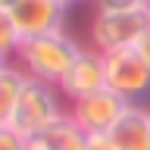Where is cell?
Instances as JSON below:
<instances>
[{"instance_id":"1","label":"cell","mask_w":150,"mask_h":150,"mask_svg":"<svg viewBox=\"0 0 150 150\" xmlns=\"http://www.w3.org/2000/svg\"><path fill=\"white\" fill-rule=\"evenodd\" d=\"M81 53V44L69 38L66 31H50V35H38V38H25L19 44L16 63L19 69L31 78H41V81L59 84L69 66L75 63V56Z\"/></svg>"},{"instance_id":"2","label":"cell","mask_w":150,"mask_h":150,"mask_svg":"<svg viewBox=\"0 0 150 150\" xmlns=\"http://www.w3.org/2000/svg\"><path fill=\"white\" fill-rule=\"evenodd\" d=\"M150 25V3H131L119 9H97L91 19V44L100 53H116L134 47Z\"/></svg>"},{"instance_id":"3","label":"cell","mask_w":150,"mask_h":150,"mask_svg":"<svg viewBox=\"0 0 150 150\" xmlns=\"http://www.w3.org/2000/svg\"><path fill=\"white\" fill-rule=\"evenodd\" d=\"M59 116H63V110H59V91H56V84L25 75V84H22V94H19V103L13 110L9 125L19 134L28 138V134H38L41 128H47Z\"/></svg>"},{"instance_id":"4","label":"cell","mask_w":150,"mask_h":150,"mask_svg":"<svg viewBox=\"0 0 150 150\" xmlns=\"http://www.w3.org/2000/svg\"><path fill=\"white\" fill-rule=\"evenodd\" d=\"M103 66H106V88L119 94L125 103H138L150 94V66L131 47L103 53Z\"/></svg>"},{"instance_id":"5","label":"cell","mask_w":150,"mask_h":150,"mask_svg":"<svg viewBox=\"0 0 150 150\" xmlns=\"http://www.w3.org/2000/svg\"><path fill=\"white\" fill-rule=\"evenodd\" d=\"M103 88H106V66H103V53L94 50V47H81V53L75 56L69 72L56 84V91L63 94L69 103L81 100L88 94H97Z\"/></svg>"},{"instance_id":"6","label":"cell","mask_w":150,"mask_h":150,"mask_svg":"<svg viewBox=\"0 0 150 150\" xmlns=\"http://www.w3.org/2000/svg\"><path fill=\"white\" fill-rule=\"evenodd\" d=\"M125 106H128V103L122 100L119 94H112L110 88H103V91H97V94H88L81 100L69 103V116H72L88 134H106V131L116 125V119L125 112Z\"/></svg>"},{"instance_id":"7","label":"cell","mask_w":150,"mask_h":150,"mask_svg":"<svg viewBox=\"0 0 150 150\" xmlns=\"http://www.w3.org/2000/svg\"><path fill=\"white\" fill-rule=\"evenodd\" d=\"M13 25H16L19 38H38V35H50V31H63L66 25V13L69 9L56 0H19L13 9H6Z\"/></svg>"},{"instance_id":"8","label":"cell","mask_w":150,"mask_h":150,"mask_svg":"<svg viewBox=\"0 0 150 150\" xmlns=\"http://www.w3.org/2000/svg\"><path fill=\"white\" fill-rule=\"evenodd\" d=\"M84 144H88V131L69 112H63L59 119H53L38 134H28L25 138V150H84Z\"/></svg>"},{"instance_id":"9","label":"cell","mask_w":150,"mask_h":150,"mask_svg":"<svg viewBox=\"0 0 150 150\" xmlns=\"http://www.w3.org/2000/svg\"><path fill=\"white\" fill-rule=\"evenodd\" d=\"M112 150H150V112L128 103L116 125L106 131Z\"/></svg>"},{"instance_id":"10","label":"cell","mask_w":150,"mask_h":150,"mask_svg":"<svg viewBox=\"0 0 150 150\" xmlns=\"http://www.w3.org/2000/svg\"><path fill=\"white\" fill-rule=\"evenodd\" d=\"M22 84H25V72L19 66L6 63L0 69V125H9L13 110L19 103V94H22Z\"/></svg>"},{"instance_id":"11","label":"cell","mask_w":150,"mask_h":150,"mask_svg":"<svg viewBox=\"0 0 150 150\" xmlns=\"http://www.w3.org/2000/svg\"><path fill=\"white\" fill-rule=\"evenodd\" d=\"M19 44H22V38H19V31H16V25H13L9 13H6V9H0V56H3L6 63H9V59H16Z\"/></svg>"},{"instance_id":"12","label":"cell","mask_w":150,"mask_h":150,"mask_svg":"<svg viewBox=\"0 0 150 150\" xmlns=\"http://www.w3.org/2000/svg\"><path fill=\"white\" fill-rule=\"evenodd\" d=\"M0 150H25V134H19L13 125H0Z\"/></svg>"},{"instance_id":"13","label":"cell","mask_w":150,"mask_h":150,"mask_svg":"<svg viewBox=\"0 0 150 150\" xmlns=\"http://www.w3.org/2000/svg\"><path fill=\"white\" fill-rule=\"evenodd\" d=\"M131 50H134V53H138L141 59H144V63L150 66V25L144 28V35H141L138 41H134V47H131Z\"/></svg>"},{"instance_id":"14","label":"cell","mask_w":150,"mask_h":150,"mask_svg":"<svg viewBox=\"0 0 150 150\" xmlns=\"http://www.w3.org/2000/svg\"><path fill=\"white\" fill-rule=\"evenodd\" d=\"M84 150H112V144H110V138H106V134H88Z\"/></svg>"},{"instance_id":"15","label":"cell","mask_w":150,"mask_h":150,"mask_svg":"<svg viewBox=\"0 0 150 150\" xmlns=\"http://www.w3.org/2000/svg\"><path fill=\"white\" fill-rule=\"evenodd\" d=\"M56 3H63L66 9H72V6H78V3H84V0H56Z\"/></svg>"},{"instance_id":"16","label":"cell","mask_w":150,"mask_h":150,"mask_svg":"<svg viewBox=\"0 0 150 150\" xmlns=\"http://www.w3.org/2000/svg\"><path fill=\"white\" fill-rule=\"evenodd\" d=\"M16 3H19V0H0V9H13Z\"/></svg>"},{"instance_id":"17","label":"cell","mask_w":150,"mask_h":150,"mask_svg":"<svg viewBox=\"0 0 150 150\" xmlns=\"http://www.w3.org/2000/svg\"><path fill=\"white\" fill-rule=\"evenodd\" d=\"M3 66H6V59H3V56H0V69H3Z\"/></svg>"},{"instance_id":"18","label":"cell","mask_w":150,"mask_h":150,"mask_svg":"<svg viewBox=\"0 0 150 150\" xmlns=\"http://www.w3.org/2000/svg\"><path fill=\"white\" fill-rule=\"evenodd\" d=\"M131 3H150V0H131Z\"/></svg>"}]
</instances>
